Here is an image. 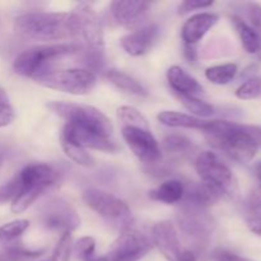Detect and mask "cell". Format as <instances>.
Here are the masks:
<instances>
[{"mask_svg":"<svg viewBox=\"0 0 261 261\" xmlns=\"http://www.w3.org/2000/svg\"><path fill=\"white\" fill-rule=\"evenodd\" d=\"M14 30L19 37L31 41H60L78 36L71 13L30 12L15 18Z\"/></svg>","mask_w":261,"mask_h":261,"instance_id":"1","label":"cell"},{"mask_svg":"<svg viewBox=\"0 0 261 261\" xmlns=\"http://www.w3.org/2000/svg\"><path fill=\"white\" fill-rule=\"evenodd\" d=\"M204 133L209 144L218 148L239 163L251 162L259 149L256 140L246 125L227 120H209Z\"/></svg>","mask_w":261,"mask_h":261,"instance_id":"2","label":"cell"},{"mask_svg":"<svg viewBox=\"0 0 261 261\" xmlns=\"http://www.w3.org/2000/svg\"><path fill=\"white\" fill-rule=\"evenodd\" d=\"M20 181V191L12 201V212L20 214L27 211L41 194L53 188L58 181V173L45 163H30L17 173Z\"/></svg>","mask_w":261,"mask_h":261,"instance_id":"3","label":"cell"},{"mask_svg":"<svg viewBox=\"0 0 261 261\" xmlns=\"http://www.w3.org/2000/svg\"><path fill=\"white\" fill-rule=\"evenodd\" d=\"M84 204L98 214L102 219L120 233L133 228L134 217L124 200L99 189H87L83 191Z\"/></svg>","mask_w":261,"mask_h":261,"instance_id":"4","label":"cell"},{"mask_svg":"<svg viewBox=\"0 0 261 261\" xmlns=\"http://www.w3.org/2000/svg\"><path fill=\"white\" fill-rule=\"evenodd\" d=\"M195 170L201 182L226 198H234L239 193V185L233 172L227 163L216 153L204 150L195 160Z\"/></svg>","mask_w":261,"mask_h":261,"instance_id":"5","label":"cell"},{"mask_svg":"<svg viewBox=\"0 0 261 261\" xmlns=\"http://www.w3.org/2000/svg\"><path fill=\"white\" fill-rule=\"evenodd\" d=\"M79 51V46L74 43H53L40 45L23 51L15 58L13 69L24 78L35 79L36 76L48 71L47 65L53 60L63 56L71 55Z\"/></svg>","mask_w":261,"mask_h":261,"instance_id":"6","label":"cell"},{"mask_svg":"<svg viewBox=\"0 0 261 261\" xmlns=\"http://www.w3.org/2000/svg\"><path fill=\"white\" fill-rule=\"evenodd\" d=\"M33 81L46 88L75 94V96H84L93 91L97 83V76L89 69L74 68L48 70L36 76Z\"/></svg>","mask_w":261,"mask_h":261,"instance_id":"7","label":"cell"},{"mask_svg":"<svg viewBox=\"0 0 261 261\" xmlns=\"http://www.w3.org/2000/svg\"><path fill=\"white\" fill-rule=\"evenodd\" d=\"M71 14L76 20L78 36L83 38L89 58L101 61L105 51L103 28L96 10L88 3H79Z\"/></svg>","mask_w":261,"mask_h":261,"instance_id":"8","label":"cell"},{"mask_svg":"<svg viewBox=\"0 0 261 261\" xmlns=\"http://www.w3.org/2000/svg\"><path fill=\"white\" fill-rule=\"evenodd\" d=\"M60 138L70 140L84 149L99 150L105 153H115L119 150V145L114 138V132H107L96 126L65 122Z\"/></svg>","mask_w":261,"mask_h":261,"instance_id":"9","label":"cell"},{"mask_svg":"<svg viewBox=\"0 0 261 261\" xmlns=\"http://www.w3.org/2000/svg\"><path fill=\"white\" fill-rule=\"evenodd\" d=\"M46 106L54 114L65 120L66 122L88 125V126L101 127L107 132H114V127H112L109 117L93 106L63 101H50Z\"/></svg>","mask_w":261,"mask_h":261,"instance_id":"10","label":"cell"},{"mask_svg":"<svg viewBox=\"0 0 261 261\" xmlns=\"http://www.w3.org/2000/svg\"><path fill=\"white\" fill-rule=\"evenodd\" d=\"M40 219L46 228L61 234L66 232L73 233L81 226V218L75 208L63 198H53L43 203L40 209Z\"/></svg>","mask_w":261,"mask_h":261,"instance_id":"11","label":"cell"},{"mask_svg":"<svg viewBox=\"0 0 261 261\" xmlns=\"http://www.w3.org/2000/svg\"><path fill=\"white\" fill-rule=\"evenodd\" d=\"M181 208L177 214V223L181 232L186 237L198 244H204L212 236L214 221L206 208L181 201Z\"/></svg>","mask_w":261,"mask_h":261,"instance_id":"12","label":"cell"},{"mask_svg":"<svg viewBox=\"0 0 261 261\" xmlns=\"http://www.w3.org/2000/svg\"><path fill=\"white\" fill-rule=\"evenodd\" d=\"M150 249L152 244L148 237L132 228L120 233L107 254L102 257L105 261H139Z\"/></svg>","mask_w":261,"mask_h":261,"instance_id":"13","label":"cell"},{"mask_svg":"<svg viewBox=\"0 0 261 261\" xmlns=\"http://www.w3.org/2000/svg\"><path fill=\"white\" fill-rule=\"evenodd\" d=\"M122 139L135 157L145 165H155L161 161L162 150L150 129L138 126H121Z\"/></svg>","mask_w":261,"mask_h":261,"instance_id":"14","label":"cell"},{"mask_svg":"<svg viewBox=\"0 0 261 261\" xmlns=\"http://www.w3.org/2000/svg\"><path fill=\"white\" fill-rule=\"evenodd\" d=\"M149 8L150 4L148 2L116 0L110 4V12L117 24L135 31L144 25Z\"/></svg>","mask_w":261,"mask_h":261,"instance_id":"15","label":"cell"},{"mask_svg":"<svg viewBox=\"0 0 261 261\" xmlns=\"http://www.w3.org/2000/svg\"><path fill=\"white\" fill-rule=\"evenodd\" d=\"M152 241L167 261H178L182 255L184 249L172 222L161 221L154 223L152 227Z\"/></svg>","mask_w":261,"mask_h":261,"instance_id":"16","label":"cell"},{"mask_svg":"<svg viewBox=\"0 0 261 261\" xmlns=\"http://www.w3.org/2000/svg\"><path fill=\"white\" fill-rule=\"evenodd\" d=\"M158 27L154 23L144 24L143 27L127 33L121 37L120 43L125 53L130 56H142L147 54L157 40Z\"/></svg>","mask_w":261,"mask_h":261,"instance_id":"17","label":"cell"},{"mask_svg":"<svg viewBox=\"0 0 261 261\" xmlns=\"http://www.w3.org/2000/svg\"><path fill=\"white\" fill-rule=\"evenodd\" d=\"M218 17L213 13L203 12L194 14L184 23L181 28V37L185 46H195L205 37L206 33L216 25Z\"/></svg>","mask_w":261,"mask_h":261,"instance_id":"18","label":"cell"},{"mask_svg":"<svg viewBox=\"0 0 261 261\" xmlns=\"http://www.w3.org/2000/svg\"><path fill=\"white\" fill-rule=\"evenodd\" d=\"M167 81L178 96L199 97L204 93L201 84L181 66L173 65L167 70Z\"/></svg>","mask_w":261,"mask_h":261,"instance_id":"19","label":"cell"},{"mask_svg":"<svg viewBox=\"0 0 261 261\" xmlns=\"http://www.w3.org/2000/svg\"><path fill=\"white\" fill-rule=\"evenodd\" d=\"M157 119L161 124L170 127H186V129H195L205 132L208 127L209 120L199 119L193 115L182 114L177 111H162L157 115Z\"/></svg>","mask_w":261,"mask_h":261,"instance_id":"20","label":"cell"},{"mask_svg":"<svg viewBox=\"0 0 261 261\" xmlns=\"http://www.w3.org/2000/svg\"><path fill=\"white\" fill-rule=\"evenodd\" d=\"M185 185L178 180H167L149 191V198L165 204L180 203L185 195Z\"/></svg>","mask_w":261,"mask_h":261,"instance_id":"21","label":"cell"},{"mask_svg":"<svg viewBox=\"0 0 261 261\" xmlns=\"http://www.w3.org/2000/svg\"><path fill=\"white\" fill-rule=\"evenodd\" d=\"M106 76L117 89L125 92V93L134 94V96L139 97L148 96V91L145 89V87L140 82H138L137 79L133 78L132 75L124 73V71L117 70V69H110V70H107Z\"/></svg>","mask_w":261,"mask_h":261,"instance_id":"22","label":"cell"},{"mask_svg":"<svg viewBox=\"0 0 261 261\" xmlns=\"http://www.w3.org/2000/svg\"><path fill=\"white\" fill-rule=\"evenodd\" d=\"M231 20L237 35H239L240 41H241L242 47L245 48V51L249 54H259V37H257L255 31L251 28V25L244 18L240 17V15H232Z\"/></svg>","mask_w":261,"mask_h":261,"instance_id":"23","label":"cell"},{"mask_svg":"<svg viewBox=\"0 0 261 261\" xmlns=\"http://www.w3.org/2000/svg\"><path fill=\"white\" fill-rule=\"evenodd\" d=\"M161 150H165L166 153H168L170 155L173 157H186L190 153H193L194 145L191 140H189L188 138L184 137V135H167L165 139L162 140V144L160 145Z\"/></svg>","mask_w":261,"mask_h":261,"instance_id":"24","label":"cell"},{"mask_svg":"<svg viewBox=\"0 0 261 261\" xmlns=\"http://www.w3.org/2000/svg\"><path fill=\"white\" fill-rule=\"evenodd\" d=\"M60 143L66 157L70 158L76 165L83 166V167H93L96 165V160H94L93 155L87 149L82 148L81 145L75 144L68 139H64V138H60Z\"/></svg>","mask_w":261,"mask_h":261,"instance_id":"25","label":"cell"},{"mask_svg":"<svg viewBox=\"0 0 261 261\" xmlns=\"http://www.w3.org/2000/svg\"><path fill=\"white\" fill-rule=\"evenodd\" d=\"M237 73H239V66L234 63L222 64V65H214L206 69L205 78L213 84L224 86L233 81Z\"/></svg>","mask_w":261,"mask_h":261,"instance_id":"26","label":"cell"},{"mask_svg":"<svg viewBox=\"0 0 261 261\" xmlns=\"http://www.w3.org/2000/svg\"><path fill=\"white\" fill-rule=\"evenodd\" d=\"M30 227L27 219H17L0 226V242L5 245L17 244L18 239Z\"/></svg>","mask_w":261,"mask_h":261,"instance_id":"27","label":"cell"},{"mask_svg":"<svg viewBox=\"0 0 261 261\" xmlns=\"http://www.w3.org/2000/svg\"><path fill=\"white\" fill-rule=\"evenodd\" d=\"M178 98H180L184 107L189 112H191L193 116L199 117V119H201V117H209L216 114V109L212 105H209L208 102L199 98V97L178 96Z\"/></svg>","mask_w":261,"mask_h":261,"instance_id":"28","label":"cell"},{"mask_svg":"<svg viewBox=\"0 0 261 261\" xmlns=\"http://www.w3.org/2000/svg\"><path fill=\"white\" fill-rule=\"evenodd\" d=\"M117 116H119L121 126H138L150 129L148 120L143 116L140 111H138L133 106H121L117 109Z\"/></svg>","mask_w":261,"mask_h":261,"instance_id":"29","label":"cell"},{"mask_svg":"<svg viewBox=\"0 0 261 261\" xmlns=\"http://www.w3.org/2000/svg\"><path fill=\"white\" fill-rule=\"evenodd\" d=\"M71 251H73V234L70 232H66V233L61 234L50 259L42 261H69Z\"/></svg>","mask_w":261,"mask_h":261,"instance_id":"30","label":"cell"},{"mask_svg":"<svg viewBox=\"0 0 261 261\" xmlns=\"http://www.w3.org/2000/svg\"><path fill=\"white\" fill-rule=\"evenodd\" d=\"M261 94V78L260 76H250L237 88L236 97L240 99H255Z\"/></svg>","mask_w":261,"mask_h":261,"instance_id":"31","label":"cell"},{"mask_svg":"<svg viewBox=\"0 0 261 261\" xmlns=\"http://www.w3.org/2000/svg\"><path fill=\"white\" fill-rule=\"evenodd\" d=\"M73 250L81 261H91L96 257V241L91 236L82 237L73 244Z\"/></svg>","mask_w":261,"mask_h":261,"instance_id":"32","label":"cell"},{"mask_svg":"<svg viewBox=\"0 0 261 261\" xmlns=\"http://www.w3.org/2000/svg\"><path fill=\"white\" fill-rule=\"evenodd\" d=\"M20 191V181L18 175H15L12 180L0 186V205L7 203H12Z\"/></svg>","mask_w":261,"mask_h":261,"instance_id":"33","label":"cell"},{"mask_svg":"<svg viewBox=\"0 0 261 261\" xmlns=\"http://www.w3.org/2000/svg\"><path fill=\"white\" fill-rule=\"evenodd\" d=\"M246 13H247V18H249L250 20L249 24L251 25V28L255 31L257 37H259V42H260L259 55L261 58V5L257 4V3H249V4L246 5Z\"/></svg>","mask_w":261,"mask_h":261,"instance_id":"34","label":"cell"},{"mask_svg":"<svg viewBox=\"0 0 261 261\" xmlns=\"http://www.w3.org/2000/svg\"><path fill=\"white\" fill-rule=\"evenodd\" d=\"M213 4V2H203V0H185L178 7V14H186V13H190L191 10L196 9H205Z\"/></svg>","mask_w":261,"mask_h":261,"instance_id":"35","label":"cell"},{"mask_svg":"<svg viewBox=\"0 0 261 261\" xmlns=\"http://www.w3.org/2000/svg\"><path fill=\"white\" fill-rule=\"evenodd\" d=\"M14 120V110L9 103H0V127L10 125Z\"/></svg>","mask_w":261,"mask_h":261,"instance_id":"36","label":"cell"},{"mask_svg":"<svg viewBox=\"0 0 261 261\" xmlns=\"http://www.w3.org/2000/svg\"><path fill=\"white\" fill-rule=\"evenodd\" d=\"M217 261H252L247 257L244 256H240V255L233 254V252H229V251H222L217 255L216 257Z\"/></svg>","mask_w":261,"mask_h":261,"instance_id":"37","label":"cell"},{"mask_svg":"<svg viewBox=\"0 0 261 261\" xmlns=\"http://www.w3.org/2000/svg\"><path fill=\"white\" fill-rule=\"evenodd\" d=\"M247 204H249V206L252 211H259L261 208V189H257L254 193H251Z\"/></svg>","mask_w":261,"mask_h":261,"instance_id":"38","label":"cell"},{"mask_svg":"<svg viewBox=\"0 0 261 261\" xmlns=\"http://www.w3.org/2000/svg\"><path fill=\"white\" fill-rule=\"evenodd\" d=\"M247 228L252 232V233L261 236V217H251L247 219Z\"/></svg>","mask_w":261,"mask_h":261,"instance_id":"39","label":"cell"},{"mask_svg":"<svg viewBox=\"0 0 261 261\" xmlns=\"http://www.w3.org/2000/svg\"><path fill=\"white\" fill-rule=\"evenodd\" d=\"M249 132L251 133L254 139L256 140L257 145L261 147V126H249Z\"/></svg>","mask_w":261,"mask_h":261,"instance_id":"40","label":"cell"},{"mask_svg":"<svg viewBox=\"0 0 261 261\" xmlns=\"http://www.w3.org/2000/svg\"><path fill=\"white\" fill-rule=\"evenodd\" d=\"M185 56L189 61L196 60V47L195 46H185Z\"/></svg>","mask_w":261,"mask_h":261,"instance_id":"41","label":"cell"},{"mask_svg":"<svg viewBox=\"0 0 261 261\" xmlns=\"http://www.w3.org/2000/svg\"><path fill=\"white\" fill-rule=\"evenodd\" d=\"M178 261H198V259H196V255L193 251H190V250H184L182 255H181Z\"/></svg>","mask_w":261,"mask_h":261,"instance_id":"42","label":"cell"},{"mask_svg":"<svg viewBox=\"0 0 261 261\" xmlns=\"http://www.w3.org/2000/svg\"><path fill=\"white\" fill-rule=\"evenodd\" d=\"M254 173H255V176H256L257 180H259L260 184H261V161H260V162H257L256 165L254 166Z\"/></svg>","mask_w":261,"mask_h":261,"instance_id":"43","label":"cell"},{"mask_svg":"<svg viewBox=\"0 0 261 261\" xmlns=\"http://www.w3.org/2000/svg\"><path fill=\"white\" fill-rule=\"evenodd\" d=\"M0 103H9L8 94L5 93V91L2 88V87H0Z\"/></svg>","mask_w":261,"mask_h":261,"instance_id":"44","label":"cell"}]
</instances>
